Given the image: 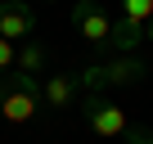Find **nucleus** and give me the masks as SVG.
I'll return each instance as SVG.
<instances>
[{
    "label": "nucleus",
    "mask_w": 153,
    "mask_h": 144,
    "mask_svg": "<svg viewBox=\"0 0 153 144\" xmlns=\"http://www.w3.org/2000/svg\"><path fill=\"white\" fill-rule=\"evenodd\" d=\"M41 108H45V99H41V81L36 77H27L18 68L0 77V122L5 126H27Z\"/></svg>",
    "instance_id": "f257e3e1"
},
{
    "label": "nucleus",
    "mask_w": 153,
    "mask_h": 144,
    "mask_svg": "<svg viewBox=\"0 0 153 144\" xmlns=\"http://www.w3.org/2000/svg\"><path fill=\"white\" fill-rule=\"evenodd\" d=\"M81 122L90 126V135H99V140H122L126 131H131V117H126V108H117L108 95H99V90H90L86 99H81Z\"/></svg>",
    "instance_id": "f03ea898"
},
{
    "label": "nucleus",
    "mask_w": 153,
    "mask_h": 144,
    "mask_svg": "<svg viewBox=\"0 0 153 144\" xmlns=\"http://www.w3.org/2000/svg\"><path fill=\"white\" fill-rule=\"evenodd\" d=\"M144 63L135 59V54H122V59H113V63H99V68H86V72H76V81H81V90L90 95V90H108V86H135V81H144Z\"/></svg>",
    "instance_id": "7ed1b4c3"
},
{
    "label": "nucleus",
    "mask_w": 153,
    "mask_h": 144,
    "mask_svg": "<svg viewBox=\"0 0 153 144\" xmlns=\"http://www.w3.org/2000/svg\"><path fill=\"white\" fill-rule=\"evenodd\" d=\"M153 23V0H122V14L113 18V50L131 54L144 41V27Z\"/></svg>",
    "instance_id": "20e7f679"
},
{
    "label": "nucleus",
    "mask_w": 153,
    "mask_h": 144,
    "mask_svg": "<svg viewBox=\"0 0 153 144\" xmlns=\"http://www.w3.org/2000/svg\"><path fill=\"white\" fill-rule=\"evenodd\" d=\"M72 27H76V36H86V45H95V50H108L113 45V14L99 5V0H76V5H72Z\"/></svg>",
    "instance_id": "39448f33"
},
{
    "label": "nucleus",
    "mask_w": 153,
    "mask_h": 144,
    "mask_svg": "<svg viewBox=\"0 0 153 144\" xmlns=\"http://www.w3.org/2000/svg\"><path fill=\"white\" fill-rule=\"evenodd\" d=\"M0 36L23 45L36 36V9L32 5H9V0H0Z\"/></svg>",
    "instance_id": "423d86ee"
},
{
    "label": "nucleus",
    "mask_w": 153,
    "mask_h": 144,
    "mask_svg": "<svg viewBox=\"0 0 153 144\" xmlns=\"http://www.w3.org/2000/svg\"><path fill=\"white\" fill-rule=\"evenodd\" d=\"M76 95H81V81H76L72 72H54V77L41 81V99H45V108H54V113L76 108Z\"/></svg>",
    "instance_id": "0eeeda50"
},
{
    "label": "nucleus",
    "mask_w": 153,
    "mask_h": 144,
    "mask_svg": "<svg viewBox=\"0 0 153 144\" xmlns=\"http://www.w3.org/2000/svg\"><path fill=\"white\" fill-rule=\"evenodd\" d=\"M45 59H50V54H45V45H41V41H23V45H18V63H14V68H18V72H27V77H36V72L45 68Z\"/></svg>",
    "instance_id": "6e6552de"
},
{
    "label": "nucleus",
    "mask_w": 153,
    "mask_h": 144,
    "mask_svg": "<svg viewBox=\"0 0 153 144\" xmlns=\"http://www.w3.org/2000/svg\"><path fill=\"white\" fill-rule=\"evenodd\" d=\"M14 63H18V45L0 36V77H5V72H14Z\"/></svg>",
    "instance_id": "1a4fd4ad"
},
{
    "label": "nucleus",
    "mask_w": 153,
    "mask_h": 144,
    "mask_svg": "<svg viewBox=\"0 0 153 144\" xmlns=\"http://www.w3.org/2000/svg\"><path fill=\"white\" fill-rule=\"evenodd\" d=\"M122 140H126V144H153V131H144V126H131Z\"/></svg>",
    "instance_id": "9d476101"
},
{
    "label": "nucleus",
    "mask_w": 153,
    "mask_h": 144,
    "mask_svg": "<svg viewBox=\"0 0 153 144\" xmlns=\"http://www.w3.org/2000/svg\"><path fill=\"white\" fill-rule=\"evenodd\" d=\"M144 41H153V23H149V27H144Z\"/></svg>",
    "instance_id": "9b49d317"
},
{
    "label": "nucleus",
    "mask_w": 153,
    "mask_h": 144,
    "mask_svg": "<svg viewBox=\"0 0 153 144\" xmlns=\"http://www.w3.org/2000/svg\"><path fill=\"white\" fill-rule=\"evenodd\" d=\"M9 5H32V0H9Z\"/></svg>",
    "instance_id": "f8f14e48"
}]
</instances>
